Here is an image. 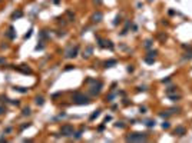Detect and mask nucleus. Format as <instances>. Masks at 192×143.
<instances>
[{
    "label": "nucleus",
    "instance_id": "6",
    "mask_svg": "<svg viewBox=\"0 0 192 143\" xmlns=\"http://www.w3.org/2000/svg\"><path fill=\"white\" fill-rule=\"evenodd\" d=\"M102 19H103V13L102 12H95L92 14V22L93 23H99V22H102Z\"/></svg>",
    "mask_w": 192,
    "mask_h": 143
},
{
    "label": "nucleus",
    "instance_id": "15",
    "mask_svg": "<svg viewBox=\"0 0 192 143\" xmlns=\"http://www.w3.org/2000/svg\"><path fill=\"white\" fill-rule=\"evenodd\" d=\"M34 102H36V104H37V106H42L43 103H44V99H43L42 96H37V97L34 99Z\"/></svg>",
    "mask_w": 192,
    "mask_h": 143
},
{
    "label": "nucleus",
    "instance_id": "25",
    "mask_svg": "<svg viewBox=\"0 0 192 143\" xmlns=\"http://www.w3.org/2000/svg\"><path fill=\"white\" fill-rule=\"evenodd\" d=\"M15 90H16V92H19V93H27V89H25V87H19V86H17V87H15Z\"/></svg>",
    "mask_w": 192,
    "mask_h": 143
},
{
    "label": "nucleus",
    "instance_id": "34",
    "mask_svg": "<svg viewBox=\"0 0 192 143\" xmlns=\"http://www.w3.org/2000/svg\"><path fill=\"white\" fill-rule=\"evenodd\" d=\"M169 127H171L169 122H163V123H162V129H169Z\"/></svg>",
    "mask_w": 192,
    "mask_h": 143
},
{
    "label": "nucleus",
    "instance_id": "11",
    "mask_svg": "<svg viewBox=\"0 0 192 143\" xmlns=\"http://www.w3.org/2000/svg\"><path fill=\"white\" fill-rule=\"evenodd\" d=\"M168 97H169V99H171V100L172 102H178V100H181V97H182V96H181V94H168Z\"/></svg>",
    "mask_w": 192,
    "mask_h": 143
},
{
    "label": "nucleus",
    "instance_id": "49",
    "mask_svg": "<svg viewBox=\"0 0 192 143\" xmlns=\"http://www.w3.org/2000/svg\"><path fill=\"white\" fill-rule=\"evenodd\" d=\"M53 3H55V4H59V3H60V0H53Z\"/></svg>",
    "mask_w": 192,
    "mask_h": 143
},
{
    "label": "nucleus",
    "instance_id": "8",
    "mask_svg": "<svg viewBox=\"0 0 192 143\" xmlns=\"http://www.w3.org/2000/svg\"><path fill=\"white\" fill-rule=\"evenodd\" d=\"M118 63L116 59H110V60H106L105 63H103V67H113L115 65Z\"/></svg>",
    "mask_w": 192,
    "mask_h": 143
},
{
    "label": "nucleus",
    "instance_id": "33",
    "mask_svg": "<svg viewBox=\"0 0 192 143\" xmlns=\"http://www.w3.org/2000/svg\"><path fill=\"white\" fill-rule=\"evenodd\" d=\"M29 115H30V109H29V107L23 109V116H29Z\"/></svg>",
    "mask_w": 192,
    "mask_h": 143
},
{
    "label": "nucleus",
    "instance_id": "14",
    "mask_svg": "<svg viewBox=\"0 0 192 143\" xmlns=\"http://www.w3.org/2000/svg\"><path fill=\"white\" fill-rule=\"evenodd\" d=\"M191 59H192V50L186 52L184 56H182V60H191Z\"/></svg>",
    "mask_w": 192,
    "mask_h": 143
},
{
    "label": "nucleus",
    "instance_id": "45",
    "mask_svg": "<svg viewBox=\"0 0 192 143\" xmlns=\"http://www.w3.org/2000/svg\"><path fill=\"white\" fill-rule=\"evenodd\" d=\"M65 34H66V33H65V32L62 30V32H59V33H58V36H65Z\"/></svg>",
    "mask_w": 192,
    "mask_h": 143
},
{
    "label": "nucleus",
    "instance_id": "41",
    "mask_svg": "<svg viewBox=\"0 0 192 143\" xmlns=\"http://www.w3.org/2000/svg\"><path fill=\"white\" fill-rule=\"evenodd\" d=\"M43 47H44V46H43L42 42H40V44H37V46H36V50H42Z\"/></svg>",
    "mask_w": 192,
    "mask_h": 143
},
{
    "label": "nucleus",
    "instance_id": "40",
    "mask_svg": "<svg viewBox=\"0 0 192 143\" xmlns=\"http://www.w3.org/2000/svg\"><path fill=\"white\" fill-rule=\"evenodd\" d=\"M139 112H141V113H146V107H145V106H141V107H139Z\"/></svg>",
    "mask_w": 192,
    "mask_h": 143
},
{
    "label": "nucleus",
    "instance_id": "31",
    "mask_svg": "<svg viewBox=\"0 0 192 143\" xmlns=\"http://www.w3.org/2000/svg\"><path fill=\"white\" fill-rule=\"evenodd\" d=\"M105 43H106V44H105V47H109L110 50H113V49H115V46L112 44V42H105Z\"/></svg>",
    "mask_w": 192,
    "mask_h": 143
},
{
    "label": "nucleus",
    "instance_id": "29",
    "mask_svg": "<svg viewBox=\"0 0 192 143\" xmlns=\"http://www.w3.org/2000/svg\"><path fill=\"white\" fill-rule=\"evenodd\" d=\"M19 70L23 72V73H32V70H30L29 67H19Z\"/></svg>",
    "mask_w": 192,
    "mask_h": 143
},
{
    "label": "nucleus",
    "instance_id": "42",
    "mask_svg": "<svg viewBox=\"0 0 192 143\" xmlns=\"http://www.w3.org/2000/svg\"><path fill=\"white\" fill-rule=\"evenodd\" d=\"M172 77H166V79H162V83H169Z\"/></svg>",
    "mask_w": 192,
    "mask_h": 143
},
{
    "label": "nucleus",
    "instance_id": "10",
    "mask_svg": "<svg viewBox=\"0 0 192 143\" xmlns=\"http://www.w3.org/2000/svg\"><path fill=\"white\" fill-rule=\"evenodd\" d=\"M92 50H93V47H92V46H88V47H86V50L83 52V57H85V59H88V57L90 56Z\"/></svg>",
    "mask_w": 192,
    "mask_h": 143
},
{
    "label": "nucleus",
    "instance_id": "37",
    "mask_svg": "<svg viewBox=\"0 0 192 143\" xmlns=\"http://www.w3.org/2000/svg\"><path fill=\"white\" fill-rule=\"evenodd\" d=\"M182 47L186 50H192V44H182Z\"/></svg>",
    "mask_w": 192,
    "mask_h": 143
},
{
    "label": "nucleus",
    "instance_id": "24",
    "mask_svg": "<svg viewBox=\"0 0 192 143\" xmlns=\"http://www.w3.org/2000/svg\"><path fill=\"white\" fill-rule=\"evenodd\" d=\"M96 40H98V46H99V47H102V49H103V47H105V42H103V40H102V39H100V37H96Z\"/></svg>",
    "mask_w": 192,
    "mask_h": 143
},
{
    "label": "nucleus",
    "instance_id": "16",
    "mask_svg": "<svg viewBox=\"0 0 192 143\" xmlns=\"http://www.w3.org/2000/svg\"><path fill=\"white\" fill-rule=\"evenodd\" d=\"M7 37H9V39H15V29H13V27H10V29H9Z\"/></svg>",
    "mask_w": 192,
    "mask_h": 143
},
{
    "label": "nucleus",
    "instance_id": "21",
    "mask_svg": "<svg viewBox=\"0 0 192 143\" xmlns=\"http://www.w3.org/2000/svg\"><path fill=\"white\" fill-rule=\"evenodd\" d=\"M145 126H148V127H155V120H146V122H145Z\"/></svg>",
    "mask_w": 192,
    "mask_h": 143
},
{
    "label": "nucleus",
    "instance_id": "12",
    "mask_svg": "<svg viewBox=\"0 0 192 143\" xmlns=\"http://www.w3.org/2000/svg\"><path fill=\"white\" fill-rule=\"evenodd\" d=\"M178 92V87L176 86H169L166 89V94H172V93H176Z\"/></svg>",
    "mask_w": 192,
    "mask_h": 143
},
{
    "label": "nucleus",
    "instance_id": "22",
    "mask_svg": "<svg viewBox=\"0 0 192 143\" xmlns=\"http://www.w3.org/2000/svg\"><path fill=\"white\" fill-rule=\"evenodd\" d=\"M58 23H59L60 26H66L67 20H66V19H62V17H58Z\"/></svg>",
    "mask_w": 192,
    "mask_h": 143
},
{
    "label": "nucleus",
    "instance_id": "13",
    "mask_svg": "<svg viewBox=\"0 0 192 143\" xmlns=\"http://www.w3.org/2000/svg\"><path fill=\"white\" fill-rule=\"evenodd\" d=\"M152 44H153V42H152V39H148V40H145V43H143V47L149 50L150 47H152Z\"/></svg>",
    "mask_w": 192,
    "mask_h": 143
},
{
    "label": "nucleus",
    "instance_id": "18",
    "mask_svg": "<svg viewBox=\"0 0 192 143\" xmlns=\"http://www.w3.org/2000/svg\"><path fill=\"white\" fill-rule=\"evenodd\" d=\"M120 22H122V16H120V14H118V16L115 17V20H113V25L118 26L119 23H120Z\"/></svg>",
    "mask_w": 192,
    "mask_h": 143
},
{
    "label": "nucleus",
    "instance_id": "4",
    "mask_svg": "<svg viewBox=\"0 0 192 143\" xmlns=\"http://www.w3.org/2000/svg\"><path fill=\"white\" fill-rule=\"evenodd\" d=\"M77 52H79V46H75V47H69L66 50V54H65V57L66 59H73L77 56Z\"/></svg>",
    "mask_w": 192,
    "mask_h": 143
},
{
    "label": "nucleus",
    "instance_id": "39",
    "mask_svg": "<svg viewBox=\"0 0 192 143\" xmlns=\"http://www.w3.org/2000/svg\"><path fill=\"white\" fill-rule=\"evenodd\" d=\"M138 92H146V86H139V87H138Z\"/></svg>",
    "mask_w": 192,
    "mask_h": 143
},
{
    "label": "nucleus",
    "instance_id": "36",
    "mask_svg": "<svg viewBox=\"0 0 192 143\" xmlns=\"http://www.w3.org/2000/svg\"><path fill=\"white\" fill-rule=\"evenodd\" d=\"M32 32H33V30L30 29V30H29V32H27V33L25 34V39H30V36H32Z\"/></svg>",
    "mask_w": 192,
    "mask_h": 143
},
{
    "label": "nucleus",
    "instance_id": "38",
    "mask_svg": "<svg viewBox=\"0 0 192 143\" xmlns=\"http://www.w3.org/2000/svg\"><path fill=\"white\" fill-rule=\"evenodd\" d=\"M0 102H1V103H3V102H4V103H7L9 99L6 97V96H0Z\"/></svg>",
    "mask_w": 192,
    "mask_h": 143
},
{
    "label": "nucleus",
    "instance_id": "19",
    "mask_svg": "<svg viewBox=\"0 0 192 143\" xmlns=\"http://www.w3.org/2000/svg\"><path fill=\"white\" fill-rule=\"evenodd\" d=\"M145 62H146L148 65H153V62H155V57H150V56H146V57H145Z\"/></svg>",
    "mask_w": 192,
    "mask_h": 143
},
{
    "label": "nucleus",
    "instance_id": "47",
    "mask_svg": "<svg viewBox=\"0 0 192 143\" xmlns=\"http://www.w3.org/2000/svg\"><path fill=\"white\" fill-rule=\"evenodd\" d=\"M95 3L96 4H102V0H95Z\"/></svg>",
    "mask_w": 192,
    "mask_h": 143
},
{
    "label": "nucleus",
    "instance_id": "7",
    "mask_svg": "<svg viewBox=\"0 0 192 143\" xmlns=\"http://www.w3.org/2000/svg\"><path fill=\"white\" fill-rule=\"evenodd\" d=\"M100 89H102V83L98 82V86L95 84L92 89H90V94H92V96H98V94L100 93Z\"/></svg>",
    "mask_w": 192,
    "mask_h": 143
},
{
    "label": "nucleus",
    "instance_id": "50",
    "mask_svg": "<svg viewBox=\"0 0 192 143\" xmlns=\"http://www.w3.org/2000/svg\"><path fill=\"white\" fill-rule=\"evenodd\" d=\"M150 1H152V0H150Z\"/></svg>",
    "mask_w": 192,
    "mask_h": 143
},
{
    "label": "nucleus",
    "instance_id": "30",
    "mask_svg": "<svg viewBox=\"0 0 192 143\" xmlns=\"http://www.w3.org/2000/svg\"><path fill=\"white\" fill-rule=\"evenodd\" d=\"M158 37H159V40H161V42H165V40H166V34H163V33H159Z\"/></svg>",
    "mask_w": 192,
    "mask_h": 143
},
{
    "label": "nucleus",
    "instance_id": "48",
    "mask_svg": "<svg viewBox=\"0 0 192 143\" xmlns=\"http://www.w3.org/2000/svg\"><path fill=\"white\" fill-rule=\"evenodd\" d=\"M4 62H6V60L3 59V57H0V65H3V63H4Z\"/></svg>",
    "mask_w": 192,
    "mask_h": 143
},
{
    "label": "nucleus",
    "instance_id": "17",
    "mask_svg": "<svg viewBox=\"0 0 192 143\" xmlns=\"http://www.w3.org/2000/svg\"><path fill=\"white\" fill-rule=\"evenodd\" d=\"M66 16L69 17V22H73V20H75V14H73L70 10H67V12H66Z\"/></svg>",
    "mask_w": 192,
    "mask_h": 143
},
{
    "label": "nucleus",
    "instance_id": "23",
    "mask_svg": "<svg viewBox=\"0 0 192 143\" xmlns=\"http://www.w3.org/2000/svg\"><path fill=\"white\" fill-rule=\"evenodd\" d=\"M39 37H40V39H47V30H42V32L39 33Z\"/></svg>",
    "mask_w": 192,
    "mask_h": 143
},
{
    "label": "nucleus",
    "instance_id": "32",
    "mask_svg": "<svg viewBox=\"0 0 192 143\" xmlns=\"http://www.w3.org/2000/svg\"><path fill=\"white\" fill-rule=\"evenodd\" d=\"M113 99H115V93H110L108 97H106V100H108V102H112Z\"/></svg>",
    "mask_w": 192,
    "mask_h": 143
},
{
    "label": "nucleus",
    "instance_id": "44",
    "mask_svg": "<svg viewBox=\"0 0 192 143\" xmlns=\"http://www.w3.org/2000/svg\"><path fill=\"white\" fill-rule=\"evenodd\" d=\"M3 113H6V109L3 106H0V115H3Z\"/></svg>",
    "mask_w": 192,
    "mask_h": 143
},
{
    "label": "nucleus",
    "instance_id": "35",
    "mask_svg": "<svg viewBox=\"0 0 192 143\" xmlns=\"http://www.w3.org/2000/svg\"><path fill=\"white\" fill-rule=\"evenodd\" d=\"M115 126H116V127H120V129H125V125H123V122H118Z\"/></svg>",
    "mask_w": 192,
    "mask_h": 143
},
{
    "label": "nucleus",
    "instance_id": "51",
    "mask_svg": "<svg viewBox=\"0 0 192 143\" xmlns=\"http://www.w3.org/2000/svg\"><path fill=\"white\" fill-rule=\"evenodd\" d=\"M0 1H1V0H0Z\"/></svg>",
    "mask_w": 192,
    "mask_h": 143
},
{
    "label": "nucleus",
    "instance_id": "5",
    "mask_svg": "<svg viewBox=\"0 0 192 143\" xmlns=\"http://www.w3.org/2000/svg\"><path fill=\"white\" fill-rule=\"evenodd\" d=\"M186 135V127L185 126H176L174 129V136H178V137H182V136Z\"/></svg>",
    "mask_w": 192,
    "mask_h": 143
},
{
    "label": "nucleus",
    "instance_id": "9",
    "mask_svg": "<svg viewBox=\"0 0 192 143\" xmlns=\"http://www.w3.org/2000/svg\"><path fill=\"white\" fill-rule=\"evenodd\" d=\"M20 17H23V12H22V10H17V12H15V13L12 14V20H16V19H20Z\"/></svg>",
    "mask_w": 192,
    "mask_h": 143
},
{
    "label": "nucleus",
    "instance_id": "20",
    "mask_svg": "<svg viewBox=\"0 0 192 143\" xmlns=\"http://www.w3.org/2000/svg\"><path fill=\"white\" fill-rule=\"evenodd\" d=\"M159 116L163 117V119H168L169 116H171V112H169V110H168V112H162V113H159Z\"/></svg>",
    "mask_w": 192,
    "mask_h": 143
},
{
    "label": "nucleus",
    "instance_id": "46",
    "mask_svg": "<svg viewBox=\"0 0 192 143\" xmlns=\"http://www.w3.org/2000/svg\"><path fill=\"white\" fill-rule=\"evenodd\" d=\"M109 120H112V117H110V116H106V117H105V122H109Z\"/></svg>",
    "mask_w": 192,
    "mask_h": 143
},
{
    "label": "nucleus",
    "instance_id": "43",
    "mask_svg": "<svg viewBox=\"0 0 192 143\" xmlns=\"http://www.w3.org/2000/svg\"><path fill=\"white\" fill-rule=\"evenodd\" d=\"M30 126V123H26V125H23V126H20V130H25L26 127H29Z\"/></svg>",
    "mask_w": 192,
    "mask_h": 143
},
{
    "label": "nucleus",
    "instance_id": "1",
    "mask_svg": "<svg viewBox=\"0 0 192 143\" xmlns=\"http://www.w3.org/2000/svg\"><path fill=\"white\" fill-rule=\"evenodd\" d=\"M146 140H148V133H142V132L129 133L126 136V142H146Z\"/></svg>",
    "mask_w": 192,
    "mask_h": 143
},
{
    "label": "nucleus",
    "instance_id": "27",
    "mask_svg": "<svg viewBox=\"0 0 192 143\" xmlns=\"http://www.w3.org/2000/svg\"><path fill=\"white\" fill-rule=\"evenodd\" d=\"M156 54H158V50H149V53H148V56H150V57H156Z\"/></svg>",
    "mask_w": 192,
    "mask_h": 143
},
{
    "label": "nucleus",
    "instance_id": "3",
    "mask_svg": "<svg viewBox=\"0 0 192 143\" xmlns=\"http://www.w3.org/2000/svg\"><path fill=\"white\" fill-rule=\"evenodd\" d=\"M60 133H62V136H65V137L73 136V133H75V127L72 126V125H63V126L60 127Z\"/></svg>",
    "mask_w": 192,
    "mask_h": 143
},
{
    "label": "nucleus",
    "instance_id": "28",
    "mask_svg": "<svg viewBox=\"0 0 192 143\" xmlns=\"http://www.w3.org/2000/svg\"><path fill=\"white\" fill-rule=\"evenodd\" d=\"M82 133H83V130L76 132V133H73V137H75V139H80V137H82Z\"/></svg>",
    "mask_w": 192,
    "mask_h": 143
},
{
    "label": "nucleus",
    "instance_id": "2",
    "mask_svg": "<svg viewBox=\"0 0 192 143\" xmlns=\"http://www.w3.org/2000/svg\"><path fill=\"white\" fill-rule=\"evenodd\" d=\"M72 99H73V102H75L76 104H89L90 103V99L80 92H75L73 96H72Z\"/></svg>",
    "mask_w": 192,
    "mask_h": 143
},
{
    "label": "nucleus",
    "instance_id": "26",
    "mask_svg": "<svg viewBox=\"0 0 192 143\" xmlns=\"http://www.w3.org/2000/svg\"><path fill=\"white\" fill-rule=\"evenodd\" d=\"M99 115H100V110H96L95 113H92V116H90V120H95V119L98 117Z\"/></svg>",
    "mask_w": 192,
    "mask_h": 143
}]
</instances>
